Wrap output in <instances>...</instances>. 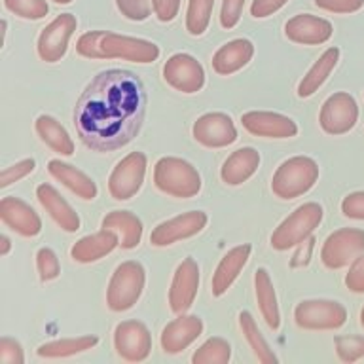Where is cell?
Wrapping results in <instances>:
<instances>
[{
  "label": "cell",
  "mask_w": 364,
  "mask_h": 364,
  "mask_svg": "<svg viewBox=\"0 0 364 364\" xmlns=\"http://www.w3.org/2000/svg\"><path fill=\"white\" fill-rule=\"evenodd\" d=\"M146 114V90L129 70H105L91 80L74 108V125L85 146L97 152L129 144Z\"/></svg>",
  "instance_id": "6da1fadb"
},
{
  "label": "cell",
  "mask_w": 364,
  "mask_h": 364,
  "mask_svg": "<svg viewBox=\"0 0 364 364\" xmlns=\"http://www.w3.org/2000/svg\"><path fill=\"white\" fill-rule=\"evenodd\" d=\"M318 178V165L307 156H294L279 165L272 178L273 193L281 199H296L309 192Z\"/></svg>",
  "instance_id": "7a4b0ae2"
},
{
  "label": "cell",
  "mask_w": 364,
  "mask_h": 364,
  "mask_svg": "<svg viewBox=\"0 0 364 364\" xmlns=\"http://www.w3.org/2000/svg\"><path fill=\"white\" fill-rule=\"evenodd\" d=\"M158 190L173 198H193L201 190V176L192 164L181 158H161L154 167Z\"/></svg>",
  "instance_id": "3957f363"
},
{
  "label": "cell",
  "mask_w": 364,
  "mask_h": 364,
  "mask_svg": "<svg viewBox=\"0 0 364 364\" xmlns=\"http://www.w3.org/2000/svg\"><path fill=\"white\" fill-rule=\"evenodd\" d=\"M146 283V273L142 264L135 260L122 262L112 273L108 283L107 304L112 311H127L141 298Z\"/></svg>",
  "instance_id": "277c9868"
},
{
  "label": "cell",
  "mask_w": 364,
  "mask_h": 364,
  "mask_svg": "<svg viewBox=\"0 0 364 364\" xmlns=\"http://www.w3.org/2000/svg\"><path fill=\"white\" fill-rule=\"evenodd\" d=\"M323 222V207L318 203H304L287 216L272 235V247L275 250H289L306 241L315 228Z\"/></svg>",
  "instance_id": "5b68a950"
},
{
  "label": "cell",
  "mask_w": 364,
  "mask_h": 364,
  "mask_svg": "<svg viewBox=\"0 0 364 364\" xmlns=\"http://www.w3.org/2000/svg\"><path fill=\"white\" fill-rule=\"evenodd\" d=\"M296 324L304 330H338L347 321V309L334 300H304L294 309Z\"/></svg>",
  "instance_id": "8992f818"
},
{
  "label": "cell",
  "mask_w": 364,
  "mask_h": 364,
  "mask_svg": "<svg viewBox=\"0 0 364 364\" xmlns=\"http://www.w3.org/2000/svg\"><path fill=\"white\" fill-rule=\"evenodd\" d=\"M364 252V230L341 228L330 233L321 249V260L328 269H341L349 266Z\"/></svg>",
  "instance_id": "52a82bcc"
},
{
  "label": "cell",
  "mask_w": 364,
  "mask_h": 364,
  "mask_svg": "<svg viewBox=\"0 0 364 364\" xmlns=\"http://www.w3.org/2000/svg\"><path fill=\"white\" fill-rule=\"evenodd\" d=\"M101 59H125L133 63H152L159 57V48L150 40L131 38L124 34L102 33L99 40Z\"/></svg>",
  "instance_id": "ba28073f"
},
{
  "label": "cell",
  "mask_w": 364,
  "mask_h": 364,
  "mask_svg": "<svg viewBox=\"0 0 364 364\" xmlns=\"http://www.w3.org/2000/svg\"><path fill=\"white\" fill-rule=\"evenodd\" d=\"M358 119V107L355 97L340 91L330 95L323 102L321 108V116H318V124L323 127L324 133L328 135H346L357 125Z\"/></svg>",
  "instance_id": "9c48e42d"
},
{
  "label": "cell",
  "mask_w": 364,
  "mask_h": 364,
  "mask_svg": "<svg viewBox=\"0 0 364 364\" xmlns=\"http://www.w3.org/2000/svg\"><path fill=\"white\" fill-rule=\"evenodd\" d=\"M144 175H146V156L142 152L129 154L110 173L108 192L118 201L131 199L141 190Z\"/></svg>",
  "instance_id": "30bf717a"
},
{
  "label": "cell",
  "mask_w": 364,
  "mask_h": 364,
  "mask_svg": "<svg viewBox=\"0 0 364 364\" xmlns=\"http://www.w3.org/2000/svg\"><path fill=\"white\" fill-rule=\"evenodd\" d=\"M164 80L176 91L198 93L205 85V70L196 57L188 53H175L164 65Z\"/></svg>",
  "instance_id": "8fae6325"
},
{
  "label": "cell",
  "mask_w": 364,
  "mask_h": 364,
  "mask_svg": "<svg viewBox=\"0 0 364 364\" xmlns=\"http://www.w3.org/2000/svg\"><path fill=\"white\" fill-rule=\"evenodd\" d=\"M76 27H78V21L73 14L57 16L38 36L36 50H38L40 59L46 63L61 61L67 53L68 40L74 34Z\"/></svg>",
  "instance_id": "7c38bea8"
},
{
  "label": "cell",
  "mask_w": 364,
  "mask_h": 364,
  "mask_svg": "<svg viewBox=\"0 0 364 364\" xmlns=\"http://www.w3.org/2000/svg\"><path fill=\"white\" fill-rule=\"evenodd\" d=\"M114 347L127 363H142L152 351V338L142 323L124 321L114 330Z\"/></svg>",
  "instance_id": "4fadbf2b"
},
{
  "label": "cell",
  "mask_w": 364,
  "mask_h": 364,
  "mask_svg": "<svg viewBox=\"0 0 364 364\" xmlns=\"http://www.w3.org/2000/svg\"><path fill=\"white\" fill-rule=\"evenodd\" d=\"M209 216L203 210H190L184 215L161 222L154 228L150 233V243L154 247H169V245L181 241V239L192 237L207 226Z\"/></svg>",
  "instance_id": "5bb4252c"
},
{
  "label": "cell",
  "mask_w": 364,
  "mask_h": 364,
  "mask_svg": "<svg viewBox=\"0 0 364 364\" xmlns=\"http://www.w3.org/2000/svg\"><path fill=\"white\" fill-rule=\"evenodd\" d=\"M193 139L205 148H224L237 141L233 119L224 112L203 114L193 124Z\"/></svg>",
  "instance_id": "9a60e30c"
},
{
  "label": "cell",
  "mask_w": 364,
  "mask_h": 364,
  "mask_svg": "<svg viewBox=\"0 0 364 364\" xmlns=\"http://www.w3.org/2000/svg\"><path fill=\"white\" fill-rule=\"evenodd\" d=\"M199 289V266L193 258H186L178 264L171 283L169 304L171 309L178 315L192 307Z\"/></svg>",
  "instance_id": "2e32d148"
},
{
  "label": "cell",
  "mask_w": 364,
  "mask_h": 364,
  "mask_svg": "<svg viewBox=\"0 0 364 364\" xmlns=\"http://www.w3.org/2000/svg\"><path fill=\"white\" fill-rule=\"evenodd\" d=\"M241 124L250 135L267 136V139H290L298 135V125L289 116L277 112L252 110L241 116Z\"/></svg>",
  "instance_id": "e0dca14e"
},
{
  "label": "cell",
  "mask_w": 364,
  "mask_h": 364,
  "mask_svg": "<svg viewBox=\"0 0 364 364\" xmlns=\"http://www.w3.org/2000/svg\"><path fill=\"white\" fill-rule=\"evenodd\" d=\"M334 28L330 21L311 14H298L284 25V36L301 46H317L328 42Z\"/></svg>",
  "instance_id": "ac0fdd59"
},
{
  "label": "cell",
  "mask_w": 364,
  "mask_h": 364,
  "mask_svg": "<svg viewBox=\"0 0 364 364\" xmlns=\"http://www.w3.org/2000/svg\"><path fill=\"white\" fill-rule=\"evenodd\" d=\"M0 218L6 226L23 237H34L42 230V220L31 205L19 198H2L0 201Z\"/></svg>",
  "instance_id": "d6986e66"
},
{
  "label": "cell",
  "mask_w": 364,
  "mask_h": 364,
  "mask_svg": "<svg viewBox=\"0 0 364 364\" xmlns=\"http://www.w3.org/2000/svg\"><path fill=\"white\" fill-rule=\"evenodd\" d=\"M203 332V321L198 315H181L169 323L161 332V347L165 353L176 355L192 346Z\"/></svg>",
  "instance_id": "ffe728a7"
},
{
  "label": "cell",
  "mask_w": 364,
  "mask_h": 364,
  "mask_svg": "<svg viewBox=\"0 0 364 364\" xmlns=\"http://www.w3.org/2000/svg\"><path fill=\"white\" fill-rule=\"evenodd\" d=\"M250 250H252V247L247 243L237 245L232 250H228V255L222 258L218 267H216L215 275H213V289H210L213 296L220 298L222 294H226L228 289L232 287L233 281L241 273V269L247 266V262L250 258Z\"/></svg>",
  "instance_id": "44dd1931"
},
{
  "label": "cell",
  "mask_w": 364,
  "mask_h": 364,
  "mask_svg": "<svg viewBox=\"0 0 364 364\" xmlns=\"http://www.w3.org/2000/svg\"><path fill=\"white\" fill-rule=\"evenodd\" d=\"M252 55H255V44L250 40H232V42L222 46L220 50L213 55V68L220 76H230V74L247 67Z\"/></svg>",
  "instance_id": "7402d4cb"
},
{
  "label": "cell",
  "mask_w": 364,
  "mask_h": 364,
  "mask_svg": "<svg viewBox=\"0 0 364 364\" xmlns=\"http://www.w3.org/2000/svg\"><path fill=\"white\" fill-rule=\"evenodd\" d=\"M36 198L40 205L44 207L53 220L65 230V232H76L80 230V216L76 210L68 205V201L63 198L61 193L57 192L51 184H40L36 188Z\"/></svg>",
  "instance_id": "603a6c76"
},
{
  "label": "cell",
  "mask_w": 364,
  "mask_h": 364,
  "mask_svg": "<svg viewBox=\"0 0 364 364\" xmlns=\"http://www.w3.org/2000/svg\"><path fill=\"white\" fill-rule=\"evenodd\" d=\"M118 245V235L102 228L99 233H93V235H87V237H82L80 241H76L73 249H70V256H73L74 262L91 264V262L101 260L102 256L110 255Z\"/></svg>",
  "instance_id": "cb8c5ba5"
},
{
  "label": "cell",
  "mask_w": 364,
  "mask_h": 364,
  "mask_svg": "<svg viewBox=\"0 0 364 364\" xmlns=\"http://www.w3.org/2000/svg\"><path fill=\"white\" fill-rule=\"evenodd\" d=\"M258 165H260V154L256 152L255 148H239L222 165V181L230 186H239L255 175L258 171Z\"/></svg>",
  "instance_id": "d4e9b609"
},
{
  "label": "cell",
  "mask_w": 364,
  "mask_h": 364,
  "mask_svg": "<svg viewBox=\"0 0 364 364\" xmlns=\"http://www.w3.org/2000/svg\"><path fill=\"white\" fill-rule=\"evenodd\" d=\"M48 171H50V175L59 181L61 184L74 192L78 198L82 199H95L97 198V184L91 181L90 176L82 173V171L74 169L73 165L63 164L61 159H51L50 164H48Z\"/></svg>",
  "instance_id": "484cf974"
},
{
  "label": "cell",
  "mask_w": 364,
  "mask_h": 364,
  "mask_svg": "<svg viewBox=\"0 0 364 364\" xmlns=\"http://www.w3.org/2000/svg\"><path fill=\"white\" fill-rule=\"evenodd\" d=\"M102 228L119 237L122 249H135L142 239V222L127 210H112L102 218Z\"/></svg>",
  "instance_id": "4316f807"
},
{
  "label": "cell",
  "mask_w": 364,
  "mask_h": 364,
  "mask_svg": "<svg viewBox=\"0 0 364 364\" xmlns=\"http://www.w3.org/2000/svg\"><path fill=\"white\" fill-rule=\"evenodd\" d=\"M255 290L256 300H258V306H260L262 317L266 318V323L269 328L279 330V326H281V313H279L277 296H275L272 277H269V273H267V269H264V267L256 269Z\"/></svg>",
  "instance_id": "83f0119b"
},
{
  "label": "cell",
  "mask_w": 364,
  "mask_h": 364,
  "mask_svg": "<svg viewBox=\"0 0 364 364\" xmlns=\"http://www.w3.org/2000/svg\"><path fill=\"white\" fill-rule=\"evenodd\" d=\"M338 61H340V50L338 48H328L324 51L323 55L318 57V61H315V65L307 70L306 76L298 84V97L300 99L311 97L326 82V78L334 70Z\"/></svg>",
  "instance_id": "f1b7e54d"
},
{
  "label": "cell",
  "mask_w": 364,
  "mask_h": 364,
  "mask_svg": "<svg viewBox=\"0 0 364 364\" xmlns=\"http://www.w3.org/2000/svg\"><path fill=\"white\" fill-rule=\"evenodd\" d=\"M34 127H36V133H38V136L42 139V142H46L53 152L61 154V156H73V139L68 136L67 129H65L55 118L42 114V116H38L36 122H34Z\"/></svg>",
  "instance_id": "f546056e"
},
{
  "label": "cell",
  "mask_w": 364,
  "mask_h": 364,
  "mask_svg": "<svg viewBox=\"0 0 364 364\" xmlns=\"http://www.w3.org/2000/svg\"><path fill=\"white\" fill-rule=\"evenodd\" d=\"M97 341H99L97 336H80V338H70V340L48 341L36 349V355L42 358L73 357V355H78V353H84L91 347H95Z\"/></svg>",
  "instance_id": "4dcf8cb0"
},
{
  "label": "cell",
  "mask_w": 364,
  "mask_h": 364,
  "mask_svg": "<svg viewBox=\"0 0 364 364\" xmlns=\"http://www.w3.org/2000/svg\"><path fill=\"white\" fill-rule=\"evenodd\" d=\"M239 326H241V332H243L245 340L249 341L250 349L255 353V357L264 364H275L277 363V357L273 355V351L267 346V341L264 340V336L260 334V330L256 326L255 318L249 311L239 313Z\"/></svg>",
  "instance_id": "1f68e13d"
},
{
  "label": "cell",
  "mask_w": 364,
  "mask_h": 364,
  "mask_svg": "<svg viewBox=\"0 0 364 364\" xmlns=\"http://www.w3.org/2000/svg\"><path fill=\"white\" fill-rule=\"evenodd\" d=\"M232 358V347L224 338H210L193 353V364H228Z\"/></svg>",
  "instance_id": "d6a6232c"
},
{
  "label": "cell",
  "mask_w": 364,
  "mask_h": 364,
  "mask_svg": "<svg viewBox=\"0 0 364 364\" xmlns=\"http://www.w3.org/2000/svg\"><path fill=\"white\" fill-rule=\"evenodd\" d=\"M215 0H190L186 11V28L192 36H201L207 31Z\"/></svg>",
  "instance_id": "836d02e7"
},
{
  "label": "cell",
  "mask_w": 364,
  "mask_h": 364,
  "mask_svg": "<svg viewBox=\"0 0 364 364\" xmlns=\"http://www.w3.org/2000/svg\"><path fill=\"white\" fill-rule=\"evenodd\" d=\"M6 10L23 17V19H42L48 16L50 6L46 0H4Z\"/></svg>",
  "instance_id": "e575fe53"
},
{
  "label": "cell",
  "mask_w": 364,
  "mask_h": 364,
  "mask_svg": "<svg viewBox=\"0 0 364 364\" xmlns=\"http://www.w3.org/2000/svg\"><path fill=\"white\" fill-rule=\"evenodd\" d=\"M334 343L341 363L351 364L364 358V336H338Z\"/></svg>",
  "instance_id": "d590c367"
},
{
  "label": "cell",
  "mask_w": 364,
  "mask_h": 364,
  "mask_svg": "<svg viewBox=\"0 0 364 364\" xmlns=\"http://www.w3.org/2000/svg\"><path fill=\"white\" fill-rule=\"evenodd\" d=\"M36 267H38L40 279L48 283V281H53V279L59 277L61 273V266H59V260H57V255L51 249L44 247L36 252Z\"/></svg>",
  "instance_id": "8d00e7d4"
},
{
  "label": "cell",
  "mask_w": 364,
  "mask_h": 364,
  "mask_svg": "<svg viewBox=\"0 0 364 364\" xmlns=\"http://www.w3.org/2000/svg\"><path fill=\"white\" fill-rule=\"evenodd\" d=\"M119 14L129 21H144L152 11L150 0H116Z\"/></svg>",
  "instance_id": "74e56055"
},
{
  "label": "cell",
  "mask_w": 364,
  "mask_h": 364,
  "mask_svg": "<svg viewBox=\"0 0 364 364\" xmlns=\"http://www.w3.org/2000/svg\"><path fill=\"white\" fill-rule=\"evenodd\" d=\"M34 167H36V161L33 158L21 159V161H17V164L10 165V167H6L2 171V175H0V188H6L14 184V182L21 181L28 173H33Z\"/></svg>",
  "instance_id": "f35d334b"
},
{
  "label": "cell",
  "mask_w": 364,
  "mask_h": 364,
  "mask_svg": "<svg viewBox=\"0 0 364 364\" xmlns=\"http://www.w3.org/2000/svg\"><path fill=\"white\" fill-rule=\"evenodd\" d=\"M105 31H91L80 36L78 44H76V51L85 59H101L99 53V40H101Z\"/></svg>",
  "instance_id": "ab89813d"
},
{
  "label": "cell",
  "mask_w": 364,
  "mask_h": 364,
  "mask_svg": "<svg viewBox=\"0 0 364 364\" xmlns=\"http://www.w3.org/2000/svg\"><path fill=\"white\" fill-rule=\"evenodd\" d=\"M346 287L355 294H364V255L351 262L349 273L346 275Z\"/></svg>",
  "instance_id": "60d3db41"
},
{
  "label": "cell",
  "mask_w": 364,
  "mask_h": 364,
  "mask_svg": "<svg viewBox=\"0 0 364 364\" xmlns=\"http://www.w3.org/2000/svg\"><path fill=\"white\" fill-rule=\"evenodd\" d=\"M245 0H222L220 10V25L224 28H233L241 19V11H243Z\"/></svg>",
  "instance_id": "b9f144b4"
},
{
  "label": "cell",
  "mask_w": 364,
  "mask_h": 364,
  "mask_svg": "<svg viewBox=\"0 0 364 364\" xmlns=\"http://www.w3.org/2000/svg\"><path fill=\"white\" fill-rule=\"evenodd\" d=\"M315 6L332 14H355L364 6V0H315Z\"/></svg>",
  "instance_id": "7bdbcfd3"
},
{
  "label": "cell",
  "mask_w": 364,
  "mask_h": 364,
  "mask_svg": "<svg viewBox=\"0 0 364 364\" xmlns=\"http://www.w3.org/2000/svg\"><path fill=\"white\" fill-rule=\"evenodd\" d=\"M0 363L2 364H23V349L19 341L11 338H0Z\"/></svg>",
  "instance_id": "ee69618b"
},
{
  "label": "cell",
  "mask_w": 364,
  "mask_h": 364,
  "mask_svg": "<svg viewBox=\"0 0 364 364\" xmlns=\"http://www.w3.org/2000/svg\"><path fill=\"white\" fill-rule=\"evenodd\" d=\"M341 213L353 220H364V192H353L343 198Z\"/></svg>",
  "instance_id": "f6af8a7d"
},
{
  "label": "cell",
  "mask_w": 364,
  "mask_h": 364,
  "mask_svg": "<svg viewBox=\"0 0 364 364\" xmlns=\"http://www.w3.org/2000/svg\"><path fill=\"white\" fill-rule=\"evenodd\" d=\"M154 14L161 23L173 21L181 10V0H152Z\"/></svg>",
  "instance_id": "bcb514c9"
},
{
  "label": "cell",
  "mask_w": 364,
  "mask_h": 364,
  "mask_svg": "<svg viewBox=\"0 0 364 364\" xmlns=\"http://www.w3.org/2000/svg\"><path fill=\"white\" fill-rule=\"evenodd\" d=\"M287 2L289 0H252V4H250V16L256 17V19L272 16L277 10H281Z\"/></svg>",
  "instance_id": "7dc6e473"
},
{
  "label": "cell",
  "mask_w": 364,
  "mask_h": 364,
  "mask_svg": "<svg viewBox=\"0 0 364 364\" xmlns=\"http://www.w3.org/2000/svg\"><path fill=\"white\" fill-rule=\"evenodd\" d=\"M313 243H315V239L313 237H307L306 241H301V249L300 252L294 256V260H292V266L298 267V266H306L307 262H309V256H311V250H313Z\"/></svg>",
  "instance_id": "c3c4849f"
},
{
  "label": "cell",
  "mask_w": 364,
  "mask_h": 364,
  "mask_svg": "<svg viewBox=\"0 0 364 364\" xmlns=\"http://www.w3.org/2000/svg\"><path fill=\"white\" fill-rule=\"evenodd\" d=\"M10 247L11 243H10V239H8V235H2V250H0V255L2 256L8 255V252H10Z\"/></svg>",
  "instance_id": "681fc988"
},
{
  "label": "cell",
  "mask_w": 364,
  "mask_h": 364,
  "mask_svg": "<svg viewBox=\"0 0 364 364\" xmlns=\"http://www.w3.org/2000/svg\"><path fill=\"white\" fill-rule=\"evenodd\" d=\"M53 2H55V4H70L73 0H53Z\"/></svg>",
  "instance_id": "f907efd6"
},
{
  "label": "cell",
  "mask_w": 364,
  "mask_h": 364,
  "mask_svg": "<svg viewBox=\"0 0 364 364\" xmlns=\"http://www.w3.org/2000/svg\"><path fill=\"white\" fill-rule=\"evenodd\" d=\"M360 324H363V328H364V307H363V311H360Z\"/></svg>",
  "instance_id": "816d5d0a"
}]
</instances>
